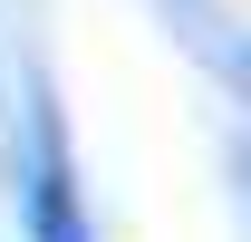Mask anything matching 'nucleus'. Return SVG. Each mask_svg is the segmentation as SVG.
Listing matches in <instances>:
<instances>
[{
	"instance_id": "nucleus-1",
	"label": "nucleus",
	"mask_w": 251,
	"mask_h": 242,
	"mask_svg": "<svg viewBox=\"0 0 251 242\" xmlns=\"http://www.w3.org/2000/svg\"><path fill=\"white\" fill-rule=\"evenodd\" d=\"M29 242H97L87 213H77V184H68L58 136H39V155H29Z\"/></svg>"
}]
</instances>
